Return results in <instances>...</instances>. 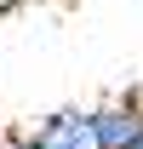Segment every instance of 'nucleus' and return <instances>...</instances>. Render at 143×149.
I'll return each mask as SVG.
<instances>
[{
  "instance_id": "f257e3e1",
  "label": "nucleus",
  "mask_w": 143,
  "mask_h": 149,
  "mask_svg": "<svg viewBox=\"0 0 143 149\" xmlns=\"http://www.w3.org/2000/svg\"><path fill=\"white\" fill-rule=\"evenodd\" d=\"M40 149H103L97 143V126H92V109H57L40 120L35 132Z\"/></svg>"
},
{
  "instance_id": "f03ea898",
  "label": "nucleus",
  "mask_w": 143,
  "mask_h": 149,
  "mask_svg": "<svg viewBox=\"0 0 143 149\" xmlns=\"http://www.w3.org/2000/svg\"><path fill=\"white\" fill-rule=\"evenodd\" d=\"M92 126H97V143H103V149H132L143 138V103H137V97L103 103V109H92Z\"/></svg>"
},
{
  "instance_id": "20e7f679",
  "label": "nucleus",
  "mask_w": 143,
  "mask_h": 149,
  "mask_svg": "<svg viewBox=\"0 0 143 149\" xmlns=\"http://www.w3.org/2000/svg\"><path fill=\"white\" fill-rule=\"evenodd\" d=\"M12 6H23V0H0V17H6V12H12Z\"/></svg>"
},
{
  "instance_id": "39448f33",
  "label": "nucleus",
  "mask_w": 143,
  "mask_h": 149,
  "mask_svg": "<svg viewBox=\"0 0 143 149\" xmlns=\"http://www.w3.org/2000/svg\"><path fill=\"white\" fill-rule=\"evenodd\" d=\"M132 149H143V138H137V143H132Z\"/></svg>"
},
{
  "instance_id": "7ed1b4c3",
  "label": "nucleus",
  "mask_w": 143,
  "mask_h": 149,
  "mask_svg": "<svg viewBox=\"0 0 143 149\" xmlns=\"http://www.w3.org/2000/svg\"><path fill=\"white\" fill-rule=\"evenodd\" d=\"M6 149H40V143H35V138H12Z\"/></svg>"
}]
</instances>
